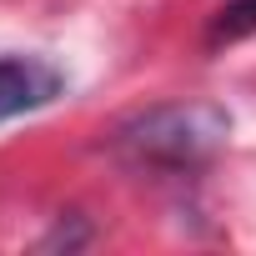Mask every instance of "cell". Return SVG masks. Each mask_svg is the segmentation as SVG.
Wrapping results in <instances>:
<instances>
[{
  "label": "cell",
  "instance_id": "1",
  "mask_svg": "<svg viewBox=\"0 0 256 256\" xmlns=\"http://www.w3.org/2000/svg\"><path fill=\"white\" fill-rule=\"evenodd\" d=\"M226 131L231 120L221 106L176 100V106H156V110H141L136 120H126L116 141L126 156L151 161V166H196L226 141Z\"/></svg>",
  "mask_w": 256,
  "mask_h": 256
},
{
  "label": "cell",
  "instance_id": "2",
  "mask_svg": "<svg viewBox=\"0 0 256 256\" xmlns=\"http://www.w3.org/2000/svg\"><path fill=\"white\" fill-rule=\"evenodd\" d=\"M56 90H60L56 66L30 60V56L0 60V120H16V116H26V110L56 100Z\"/></svg>",
  "mask_w": 256,
  "mask_h": 256
},
{
  "label": "cell",
  "instance_id": "3",
  "mask_svg": "<svg viewBox=\"0 0 256 256\" xmlns=\"http://www.w3.org/2000/svg\"><path fill=\"white\" fill-rule=\"evenodd\" d=\"M251 30H256V0H231L211 20V40H241Z\"/></svg>",
  "mask_w": 256,
  "mask_h": 256
}]
</instances>
